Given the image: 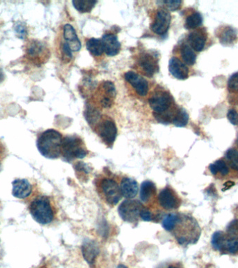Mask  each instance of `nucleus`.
<instances>
[{"label":"nucleus","instance_id":"obj_1","mask_svg":"<svg viewBox=\"0 0 238 268\" xmlns=\"http://www.w3.org/2000/svg\"><path fill=\"white\" fill-rule=\"evenodd\" d=\"M162 227L183 247L197 243L201 236V228L197 220L185 213L166 214L163 219Z\"/></svg>","mask_w":238,"mask_h":268},{"label":"nucleus","instance_id":"obj_2","mask_svg":"<svg viewBox=\"0 0 238 268\" xmlns=\"http://www.w3.org/2000/svg\"><path fill=\"white\" fill-rule=\"evenodd\" d=\"M63 137L60 132L48 129L42 133L37 140L38 151L47 159H57L62 155Z\"/></svg>","mask_w":238,"mask_h":268},{"label":"nucleus","instance_id":"obj_3","mask_svg":"<svg viewBox=\"0 0 238 268\" xmlns=\"http://www.w3.org/2000/svg\"><path fill=\"white\" fill-rule=\"evenodd\" d=\"M29 210L32 217L41 225H47L55 218V210L50 198L47 196H36L31 202Z\"/></svg>","mask_w":238,"mask_h":268},{"label":"nucleus","instance_id":"obj_4","mask_svg":"<svg viewBox=\"0 0 238 268\" xmlns=\"http://www.w3.org/2000/svg\"><path fill=\"white\" fill-rule=\"evenodd\" d=\"M96 187L99 196L109 206H115L122 199L120 187L111 176H99L96 178Z\"/></svg>","mask_w":238,"mask_h":268},{"label":"nucleus","instance_id":"obj_5","mask_svg":"<svg viewBox=\"0 0 238 268\" xmlns=\"http://www.w3.org/2000/svg\"><path fill=\"white\" fill-rule=\"evenodd\" d=\"M148 102L154 111L153 114L174 117L177 108H173L175 105L174 99L168 92L163 90L155 91L151 94Z\"/></svg>","mask_w":238,"mask_h":268},{"label":"nucleus","instance_id":"obj_6","mask_svg":"<svg viewBox=\"0 0 238 268\" xmlns=\"http://www.w3.org/2000/svg\"><path fill=\"white\" fill-rule=\"evenodd\" d=\"M89 154L85 143L77 136H67L62 141V155L64 161L71 162L75 159H83Z\"/></svg>","mask_w":238,"mask_h":268},{"label":"nucleus","instance_id":"obj_7","mask_svg":"<svg viewBox=\"0 0 238 268\" xmlns=\"http://www.w3.org/2000/svg\"><path fill=\"white\" fill-rule=\"evenodd\" d=\"M212 247L223 254H235L238 253V235L233 231L214 233L211 241Z\"/></svg>","mask_w":238,"mask_h":268},{"label":"nucleus","instance_id":"obj_8","mask_svg":"<svg viewBox=\"0 0 238 268\" xmlns=\"http://www.w3.org/2000/svg\"><path fill=\"white\" fill-rule=\"evenodd\" d=\"M144 205L138 200L127 199L119 205V216L124 221L137 225L141 219V212Z\"/></svg>","mask_w":238,"mask_h":268},{"label":"nucleus","instance_id":"obj_9","mask_svg":"<svg viewBox=\"0 0 238 268\" xmlns=\"http://www.w3.org/2000/svg\"><path fill=\"white\" fill-rule=\"evenodd\" d=\"M159 205L166 211L175 210L180 207L181 199L175 191L170 186L163 189L157 196Z\"/></svg>","mask_w":238,"mask_h":268},{"label":"nucleus","instance_id":"obj_10","mask_svg":"<svg viewBox=\"0 0 238 268\" xmlns=\"http://www.w3.org/2000/svg\"><path fill=\"white\" fill-rule=\"evenodd\" d=\"M96 128L97 134L106 146H112L117 137V127L113 121L105 119L98 122Z\"/></svg>","mask_w":238,"mask_h":268},{"label":"nucleus","instance_id":"obj_11","mask_svg":"<svg viewBox=\"0 0 238 268\" xmlns=\"http://www.w3.org/2000/svg\"><path fill=\"white\" fill-rule=\"evenodd\" d=\"M171 17L167 9L162 7L157 12L154 21L152 23L151 29L158 35H163L168 32L171 24Z\"/></svg>","mask_w":238,"mask_h":268},{"label":"nucleus","instance_id":"obj_12","mask_svg":"<svg viewBox=\"0 0 238 268\" xmlns=\"http://www.w3.org/2000/svg\"><path fill=\"white\" fill-rule=\"evenodd\" d=\"M140 197L141 202L146 207L149 209L154 207L157 201V187L155 183L149 181L143 182L141 185Z\"/></svg>","mask_w":238,"mask_h":268},{"label":"nucleus","instance_id":"obj_13","mask_svg":"<svg viewBox=\"0 0 238 268\" xmlns=\"http://www.w3.org/2000/svg\"><path fill=\"white\" fill-rule=\"evenodd\" d=\"M137 62L144 74L150 78L159 71L158 60L157 57L152 53H142L139 56Z\"/></svg>","mask_w":238,"mask_h":268},{"label":"nucleus","instance_id":"obj_14","mask_svg":"<svg viewBox=\"0 0 238 268\" xmlns=\"http://www.w3.org/2000/svg\"><path fill=\"white\" fill-rule=\"evenodd\" d=\"M209 169L212 175L219 180L228 179L237 175V173H233V172H237L231 169L224 159L216 161L215 163L210 165Z\"/></svg>","mask_w":238,"mask_h":268},{"label":"nucleus","instance_id":"obj_15","mask_svg":"<svg viewBox=\"0 0 238 268\" xmlns=\"http://www.w3.org/2000/svg\"><path fill=\"white\" fill-rule=\"evenodd\" d=\"M126 81L129 82L140 96L145 97L148 92L147 80L138 73L134 71H128L125 74Z\"/></svg>","mask_w":238,"mask_h":268},{"label":"nucleus","instance_id":"obj_16","mask_svg":"<svg viewBox=\"0 0 238 268\" xmlns=\"http://www.w3.org/2000/svg\"><path fill=\"white\" fill-rule=\"evenodd\" d=\"M170 73L178 80H186L189 76V69L178 58L173 57L168 62Z\"/></svg>","mask_w":238,"mask_h":268},{"label":"nucleus","instance_id":"obj_17","mask_svg":"<svg viewBox=\"0 0 238 268\" xmlns=\"http://www.w3.org/2000/svg\"><path fill=\"white\" fill-rule=\"evenodd\" d=\"M13 195L20 199L29 197L32 193V185L26 179H17L13 182Z\"/></svg>","mask_w":238,"mask_h":268},{"label":"nucleus","instance_id":"obj_18","mask_svg":"<svg viewBox=\"0 0 238 268\" xmlns=\"http://www.w3.org/2000/svg\"><path fill=\"white\" fill-rule=\"evenodd\" d=\"M101 41L103 45L104 51L107 56H115L120 52L121 43L115 34H106L102 36Z\"/></svg>","mask_w":238,"mask_h":268},{"label":"nucleus","instance_id":"obj_19","mask_svg":"<svg viewBox=\"0 0 238 268\" xmlns=\"http://www.w3.org/2000/svg\"><path fill=\"white\" fill-rule=\"evenodd\" d=\"M120 189L122 196L127 199H133L138 194L139 185L135 180L124 177L121 181Z\"/></svg>","mask_w":238,"mask_h":268},{"label":"nucleus","instance_id":"obj_20","mask_svg":"<svg viewBox=\"0 0 238 268\" xmlns=\"http://www.w3.org/2000/svg\"><path fill=\"white\" fill-rule=\"evenodd\" d=\"M64 37L65 38L66 43L70 47L71 51L78 52L81 49V42L79 40L76 29L73 28L72 25L67 24L64 26Z\"/></svg>","mask_w":238,"mask_h":268},{"label":"nucleus","instance_id":"obj_21","mask_svg":"<svg viewBox=\"0 0 238 268\" xmlns=\"http://www.w3.org/2000/svg\"><path fill=\"white\" fill-rule=\"evenodd\" d=\"M103 97L100 99V103L102 108H110L112 106L113 99L116 97V88L113 82L105 81L102 85Z\"/></svg>","mask_w":238,"mask_h":268},{"label":"nucleus","instance_id":"obj_22","mask_svg":"<svg viewBox=\"0 0 238 268\" xmlns=\"http://www.w3.org/2000/svg\"><path fill=\"white\" fill-rule=\"evenodd\" d=\"M207 36L206 33L203 30L198 29L190 33L188 36V42L190 43V47L194 51L200 52L204 49L206 45Z\"/></svg>","mask_w":238,"mask_h":268},{"label":"nucleus","instance_id":"obj_23","mask_svg":"<svg viewBox=\"0 0 238 268\" xmlns=\"http://www.w3.org/2000/svg\"><path fill=\"white\" fill-rule=\"evenodd\" d=\"M82 254L84 259L89 264H93L99 254V248L93 240H87L82 245Z\"/></svg>","mask_w":238,"mask_h":268},{"label":"nucleus","instance_id":"obj_24","mask_svg":"<svg viewBox=\"0 0 238 268\" xmlns=\"http://www.w3.org/2000/svg\"><path fill=\"white\" fill-rule=\"evenodd\" d=\"M218 37L222 45L230 46L235 43L237 39V32L231 27L226 26L220 29Z\"/></svg>","mask_w":238,"mask_h":268},{"label":"nucleus","instance_id":"obj_25","mask_svg":"<svg viewBox=\"0 0 238 268\" xmlns=\"http://www.w3.org/2000/svg\"><path fill=\"white\" fill-rule=\"evenodd\" d=\"M87 49L93 56H100L104 51L103 45L101 39L99 38H91L87 42Z\"/></svg>","mask_w":238,"mask_h":268},{"label":"nucleus","instance_id":"obj_26","mask_svg":"<svg viewBox=\"0 0 238 268\" xmlns=\"http://www.w3.org/2000/svg\"><path fill=\"white\" fill-rule=\"evenodd\" d=\"M181 55L185 64L190 66L195 64L196 60H197V56L194 52V50L189 45L184 43L181 46Z\"/></svg>","mask_w":238,"mask_h":268},{"label":"nucleus","instance_id":"obj_27","mask_svg":"<svg viewBox=\"0 0 238 268\" xmlns=\"http://www.w3.org/2000/svg\"><path fill=\"white\" fill-rule=\"evenodd\" d=\"M189 115L183 108H177L172 123L177 127H183L188 124Z\"/></svg>","mask_w":238,"mask_h":268},{"label":"nucleus","instance_id":"obj_28","mask_svg":"<svg viewBox=\"0 0 238 268\" xmlns=\"http://www.w3.org/2000/svg\"><path fill=\"white\" fill-rule=\"evenodd\" d=\"M97 1L95 0H74L73 5L80 13H89L95 7Z\"/></svg>","mask_w":238,"mask_h":268},{"label":"nucleus","instance_id":"obj_29","mask_svg":"<svg viewBox=\"0 0 238 268\" xmlns=\"http://www.w3.org/2000/svg\"><path fill=\"white\" fill-rule=\"evenodd\" d=\"M225 159L231 169L238 172V150L230 148L225 154Z\"/></svg>","mask_w":238,"mask_h":268},{"label":"nucleus","instance_id":"obj_30","mask_svg":"<svg viewBox=\"0 0 238 268\" xmlns=\"http://www.w3.org/2000/svg\"><path fill=\"white\" fill-rule=\"evenodd\" d=\"M203 18L200 13L195 12L186 18L185 27L188 29H196L202 25Z\"/></svg>","mask_w":238,"mask_h":268},{"label":"nucleus","instance_id":"obj_31","mask_svg":"<svg viewBox=\"0 0 238 268\" xmlns=\"http://www.w3.org/2000/svg\"><path fill=\"white\" fill-rule=\"evenodd\" d=\"M44 51H45V47L43 44H42L41 42L35 41H32V43L29 46L27 52L31 58L35 60L43 54Z\"/></svg>","mask_w":238,"mask_h":268},{"label":"nucleus","instance_id":"obj_32","mask_svg":"<svg viewBox=\"0 0 238 268\" xmlns=\"http://www.w3.org/2000/svg\"><path fill=\"white\" fill-rule=\"evenodd\" d=\"M100 118L101 117H100V112L96 108L88 106L87 111H86V119H87V122H89V124H91V126H95L96 124H98Z\"/></svg>","mask_w":238,"mask_h":268},{"label":"nucleus","instance_id":"obj_33","mask_svg":"<svg viewBox=\"0 0 238 268\" xmlns=\"http://www.w3.org/2000/svg\"><path fill=\"white\" fill-rule=\"evenodd\" d=\"M90 167L87 166L86 163L79 161L75 166V170L76 171V175L79 179L82 178H88V175L90 174Z\"/></svg>","mask_w":238,"mask_h":268},{"label":"nucleus","instance_id":"obj_34","mask_svg":"<svg viewBox=\"0 0 238 268\" xmlns=\"http://www.w3.org/2000/svg\"><path fill=\"white\" fill-rule=\"evenodd\" d=\"M163 5H165L164 8L167 9L168 12H175L181 8V5H182V1L180 0H166V1H162Z\"/></svg>","mask_w":238,"mask_h":268},{"label":"nucleus","instance_id":"obj_35","mask_svg":"<svg viewBox=\"0 0 238 268\" xmlns=\"http://www.w3.org/2000/svg\"><path fill=\"white\" fill-rule=\"evenodd\" d=\"M228 87L230 91L238 92V72L230 77L228 81Z\"/></svg>","mask_w":238,"mask_h":268},{"label":"nucleus","instance_id":"obj_36","mask_svg":"<svg viewBox=\"0 0 238 268\" xmlns=\"http://www.w3.org/2000/svg\"><path fill=\"white\" fill-rule=\"evenodd\" d=\"M227 118L233 125H238V113L235 109H230L228 111Z\"/></svg>","mask_w":238,"mask_h":268},{"label":"nucleus","instance_id":"obj_37","mask_svg":"<svg viewBox=\"0 0 238 268\" xmlns=\"http://www.w3.org/2000/svg\"><path fill=\"white\" fill-rule=\"evenodd\" d=\"M62 50L64 59H67L68 61H70L71 59L72 58V51L66 42L62 44Z\"/></svg>","mask_w":238,"mask_h":268},{"label":"nucleus","instance_id":"obj_38","mask_svg":"<svg viewBox=\"0 0 238 268\" xmlns=\"http://www.w3.org/2000/svg\"><path fill=\"white\" fill-rule=\"evenodd\" d=\"M16 30H17L18 34L21 35V38L24 37L25 34H26V29H25V27L22 26V25H18L17 28H16Z\"/></svg>","mask_w":238,"mask_h":268},{"label":"nucleus","instance_id":"obj_39","mask_svg":"<svg viewBox=\"0 0 238 268\" xmlns=\"http://www.w3.org/2000/svg\"><path fill=\"white\" fill-rule=\"evenodd\" d=\"M168 268H181V267H180V266H178V265H170L169 267H168Z\"/></svg>","mask_w":238,"mask_h":268},{"label":"nucleus","instance_id":"obj_40","mask_svg":"<svg viewBox=\"0 0 238 268\" xmlns=\"http://www.w3.org/2000/svg\"><path fill=\"white\" fill-rule=\"evenodd\" d=\"M4 79V76H3V73L1 72V71H0V82L2 81V80H3Z\"/></svg>","mask_w":238,"mask_h":268},{"label":"nucleus","instance_id":"obj_41","mask_svg":"<svg viewBox=\"0 0 238 268\" xmlns=\"http://www.w3.org/2000/svg\"><path fill=\"white\" fill-rule=\"evenodd\" d=\"M118 268H128V267H126V266L124 265H118Z\"/></svg>","mask_w":238,"mask_h":268},{"label":"nucleus","instance_id":"obj_42","mask_svg":"<svg viewBox=\"0 0 238 268\" xmlns=\"http://www.w3.org/2000/svg\"><path fill=\"white\" fill-rule=\"evenodd\" d=\"M237 146H238V137H237Z\"/></svg>","mask_w":238,"mask_h":268}]
</instances>
